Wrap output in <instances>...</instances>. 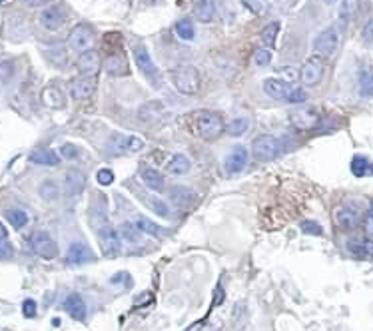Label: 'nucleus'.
Segmentation results:
<instances>
[{
    "mask_svg": "<svg viewBox=\"0 0 373 331\" xmlns=\"http://www.w3.org/2000/svg\"><path fill=\"white\" fill-rule=\"evenodd\" d=\"M359 94L363 98H373V72L363 70L359 74Z\"/></svg>",
    "mask_w": 373,
    "mask_h": 331,
    "instance_id": "c756f323",
    "label": "nucleus"
},
{
    "mask_svg": "<svg viewBox=\"0 0 373 331\" xmlns=\"http://www.w3.org/2000/svg\"><path fill=\"white\" fill-rule=\"evenodd\" d=\"M22 311H24V315H26V317H34V315H36V301L26 299V301H24V305H22Z\"/></svg>",
    "mask_w": 373,
    "mask_h": 331,
    "instance_id": "5fc2aeb1",
    "label": "nucleus"
},
{
    "mask_svg": "<svg viewBox=\"0 0 373 331\" xmlns=\"http://www.w3.org/2000/svg\"><path fill=\"white\" fill-rule=\"evenodd\" d=\"M365 232L373 235V201L369 205V212H367V218H365Z\"/></svg>",
    "mask_w": 373,
    "mask_h": 331,
    "instance_id": "6e6d98bb",
    "label": "nucleus"
},
{
    "mask_svg": "<svg viewBox=\"0 0 373 331\" xmlns=\"http://www.w3.org/2000/svg\"><path fill=\"white\" fill-rule=\"evenodd\" d=\"M172 82H174L176 90L180 94H186V96L196 94L200 90V84H202L200 72L190 64H182V66L174 68L172 70Z\"/></svg>",
    "mask_w": 373,
    "mask_h": 331,
    "instance_id": "f257e3e1",
    "label": "nucleus"
},
{
    "mask_svg": "<svg viewBox=\"0 0 373 331\" xmlns=\"http://www.w3.org/2000/svg\"><path fill=\"white\" fill-rule=\"evenodd\" d=\"M140 178H142L144 186H146L148 190H152V192H162V190L166 188V178H164V174L158 172V170H154V168H144L142 174H140Z\"/></svg>",
    "mask_w": 373,
    "mask_h": 331,
    "instance_id": "aec40b11",
    "label": "nucleus"
},
{
    "mask_svg": "<svg viewBox=\"0 0 373 331\" xmlns=\"http://www.w3.org/2000/svg\"><path fill=\"white\" fill-rule=\"evenodd\" d=\"M64 309L68 311L70 317H74L78 321L86 319V303H84V299H82L80 294H70L64 299Z\"/></svg>",
    "mask_w": 373,
    "mask_h": 331,
    "instance_id": "412c9836",
    "label": "nucleus"
},
{
    "mask_svg": "<svg viewBox=\"0 0 373 331\" xmlns=\"http://www.w3.org/2000/svg\"><path fill=\"white\" fill-rule=\"evenodd\" d=\"M96 180H98L100 186H110L114 182V172L108 170V168H102V170H98V174H96Z\"/></svg>",
    "mask_w": 373,
    "mask_h": 331,
    "instance_id": "49530a36",
    "label": "nucleus"
},
{
    "mask_svg": "<svg viewBox=\"0 0 373 331\" xmlns=\"http://www.w3.org/2000/svg\"><path fill=\"white\" fill-rule=\"evenodd\" d=\"M6 220H8L16 230H20V228H24V226L28 224V214L22 212V210H8V212H6Z\"/></svg>",
    "mask_w": 373,
    "mask_h": 331,
    "instance_id": "f704fd0d",
    "label": "nucleus"
},
{
    "mask_svg": "<svg viewBox=\"0 0 373 331\" xmlns=\"http://www.w3.org/2000/svg\"><path fill=\"white\" fill-rule=\"evenodd\" d=\"M60 154H62V158H66V160H76V158H78V148H76L74 144H64L62 150H60Z\"/></svg>",
    "mask_w": 373,
    "mask_h": 331,
    "instance_id": "8fccbe9b",
    "label": "nucleus"
},
{
    "mask_svg": "<svg viewBox=\"0 0 373 331\" xmlns=\"http://www.w3.org/2000/svg\"><path fill=\"white\" fill-rule=\"evenodd\" d=\"M64 186H66V194L68 196H78L82 194V190L86 188V174L78 168H72L66 172V178H64Z\"/></svg>",
    "mask_w": 373,
    "mask_h": 331,
    "instance_id": "dca6fc26",
    "label": "nucleus"
},
{
    "mask_svg": "<svg viewBox=\"0 0 373 331\" xmlns=\"http://www.w3.org/2000/svg\"><path fill=\"white\" fill-rule=\"evenodd\" d=\"M38 20H40V24L46 30H58L64 24V14H62V10L58 6H48V8H44L40 12V18Z\"/></svg>",
    "mask_w": 373,
    "mask_h": 331,
    "instance_id": "f3484780",
    "label": "nucleus"
},
{
    "mask_svg": "<svg viewBox=\"0 0 373 331\" xmlns=\"http://www.w3.org/2000/svg\"><path fill=\"white\" fill-rule=\"evenodd\" d=\"M277 74L281 76L279 80H283L285 84H294V82H298V78H300V70L296 66H279L277 68Z\"/></svg>",
    "mask_w": 373,
    "mask_h": 331,
    "instance_id": "58836bf2",
    "label": "nucleus"
},
{
    "mask_svg": "<svg viewBox=\"0 0 373 331\" xmlns=\"http://www.w3.org/2000/svg\"><path fill=\"white\" fill-rule=\"evenodd\" d=\"M302 232L309 233V235H321L323 230H321L319 224H315V222H311V220H305V222H302Z\"/></svg>",
    "mask_w": 373,
    "mask_h": 331,
    "instance_id": "de8ad7c7",
    "label": "nucleus"
},
{
    "mask_svg": "<svg viewBox=\"0 0 373 331\" xmlns=\"http://www.w3.org/2000/svg\"><path fill=\"white\" fill-rule=\"evenodd\" d=\"M98 239H100L102 252L106 256H116L122 247V239H120V233L116 232L114 228L110 226H102L98 230Z\"/></svg>",
    "mask_w": 373,
    "mask_h": 331,
    "instance_id": "1a4fd4ad",
    "label": "nucleus"
},
{
    "mask_svg": "<svg viewBox=\"0 0 373 331\" xmlns=\"http://www.w3.org/2000/svg\"><path fill=\"white\" fill-rule=\"evenodd\" d=\"M339 46V34L336 28H325L323 32L317 34V38L313 40V50L319 56H331Z\"/></svg>",
    "mask_w": 373,
    "mask_h": 331,
    "instance_id": "39448f33",
    "label": "nucleus"
},
{
    "mask_svg": "<svg viewBox=\"0 0 373 331\" xmlns=\"http://www.w3.org/2000/svg\"><path fill=\"white\" fill-rule=\"evenodd\" d=\"M289 122L294 124V128L305 132V130H313L317 126L319 118H317V112L311 108H298L296 112L289 114Z\"/></svg>",
    "mask_w": 373,
    "mask_h": 331,
    "instance_id": "9d476101",
    "label": "nucleus"
},
{
    "mask_svg": "<svg viewBox=\"0 0 373 331\" xmlns=\"http://www.w3.org/2000/svg\"><path fill=\"white\" fill-rule=\"evenodd\" d=\"M168 112L160 102H148L138 110V120L146 126H158L166 120Z\"/></svg>",
    "mask_w": 373,
    "mask_h": 331,
    "instance_id": "423d86ee",
    "label": "nucleus"
},
{
    "mask_svg": "<svg viewBox=\"0 0 373 331\" xmlns=\"http://www.w3.org/2000/svg\"><path fill=\"white\" fill-rule=\"evenodd\" d=\"M100 68H102V60H100V54L96 50H86V52L80 54V58H78V70H80L82 76H92L94 78L100 72Z\"/></svg>",
    "mask_w": 373,
    "mask_h": 331,
    "instance_id": "f8f14e48",
    "label": "nucleus"
},
{
    "mask_svg": "<svg viewBox=\"0 0 373 331\" xmlns=\"http://www.w3.org/2000/svg\"><path fill=\"white\" fill-rule=\"evenodd\" d=\"M279 34V22L273 20L270 22L264 30H262V42H264V48H273L275 46V38Z\"/></svg>",
    "mask_w": 373,
    "mask_h": 331,
    "instance_id": "7c9ffc66",
    "label": "nucleus"
},
{
    "mask_svg": "<svg viewBox=\"0 0 373 331\" xmlns=\"http://www.w3.org/2000/svg\"><path fill=\"white\" fill-rule=\"evenodd\" d=\"M190 168H192V162L184 154H174L168 160V164H166V170L172 176H184V174L190 172Z\"/></svg>",
    "mask_w": 373,
    "mask_h": 331,
    "instance_id": "393cba45",
    "label": "nucleus"
},
{
    "mask_svg": "<svg viewBox=\"0 0 373 331\" xmlns=\"http://www.w3.org/2000/svg\"><path fill=\"white\" fill-rule=\"evenodd\" d=\"M30 162L38 166H58L60 158L52 150H36V152L30 154Z\"/></svg>",
    "mask_w": 373,
    "mask_h": 331,
    "instance_id": "bb28decb",
    "label": "nucleus"
},
{
    "mask_svg": "<svg viewBox=\"0 0 373 331\" xmlns=\"http://www.w3.org/2000/svg\"><path fill=\"white\" fill-rule=\"evenodd\" d=\"M130 142H132V136H126V134H112L110 136V150L120 154V152H130Z\"/></svg>",
    "mask_w": 373,
    "mask_h": 331,
    "instance_id": "c85d7f7f",
    "label": "nucleus"
},
{
    "mask_svg": "<svg viewBox=\"0 0 373 331\" xmlns=\"http://www.w3.org/2000/svg\"><path fill=\"white\" fill-rule=\"evenodd\" d=\"M104 68L108 74L112 76H122V74H128V60L124 54L116 52V54H110L106 60H104Z\"/></svg>",
    "mask_w": 373,
    "mask_h": 331,
    "instance_id": "4be33fe9",
    "label": "nucleus"
},
{
    "mask_svg": "<svg viewBox=\"0 0 373 331\" xmlns=\"http://www.w3.org/2000/svg\"><path fill=\"white\" fill-rule=\"evenodd\" d=\"M347 22H349V2H347V0H341V2H339V10H338L339 30H345V28H347Z\"/></svg>",
    "mask_w": 373,
    "mask_h": 331,
    "instance_id": "a19ab883",
    "label": "nucleus"
},
{
    "mask_svg": "<svg viewBox=\"0 0 373 331\" xmlns=\"http://www.w3.org/2000/svg\"><path fill=\"white\" fill-rule=\"evenodd\" d=\"M196 128L205 140H214L226 130L222 116L218 112H212V110H203L196 116Z\"/></svg>",
    "mask_w": 373,
    "mask_h": 331,
    "instance_id": "f03ea898",
    "label": "nucleus"
},
{
    "mask_svg": "<svg viewBox=\"0 0 373 331\" xmlns=\"http://www.w3.org/2000/svg\"><path fill=\"white\" fill-rule=\"evenodd\" d=\"M30 243H32L34 254L44 258V260H54L56 254H58V247H56L54 239L46 232H36L32 235V239H30Z\"/></svg>",
    "mask_w": 373,
    "mask_h": 331,
    "instance_id": "0eeeda50",
    "label": "nucleus"
},
{
    "mask_svg": "<svg viewBox=\"0 0 373 331\" xmlns=\"http://www.w3.org/2000/svg\"><path fill=\"white\" fill-rule=\"evenodd\" d=\"M234 325L237 331H241L247 325V309L243 303H237V307L234 309Z\"/></svg>",
    "mask_w": 373,
    "mask_h": 331,
    "instance_id": "ea45409f",
    "label": "nucleus"
},
{
    "mask_svg": "<svg viewBox=\"0 0 373 331\" xmlns=\"http://www.w3.org/2000/svg\"><path fill=\"white\" fill-rule=\"evenodd\" d=\"M347 250H349L355 258H365V256H363V245H361V241H349V243H347Z\"/></svg>",
    "mask_w": 373,
    "mask_h": 331,
    "instance_id": "3c124183",
    "label": "nucleus"
},
{
    "mask_svg": "<svg viewBox=\"0 0 373 331\" xmlns=\"http://www.w3.org/2000/svg\"><path fill=\"white\" fill-rule=\"evenodd\" d=\"M336 222H338L339 228H343L345 232H351L357 228L359 224V214L355 210H349V208H341L338 214H336Z\"/></svg>",
    "mask_w": 373,
    "mask_h": 331,
    "instance_id": "5701e85b",
    "label": "nucleus"
},
{
    "mask_svg": "<svg viewBox=\"0 0 373 331\" xmlns=\"http://www.w3.org/2000/svg\"><path fill=\"white\" fill-rule=\"evenodd\" d=\"M289 84H285L283 80H279V78H268V80H264V90H266V94H270L271 98L275 100H281L285 98V94L289 92Z\"/></svg>",
    "mask_w": 373,
    "mask_h": 331,
    "instance_id": "a878e982",
    "label": "nucleus"
},
{
    "mask_svg": "<svg viewBox=\"0 0 373 331\" xmlns=\"http://www.w3.org/2000/svg\"><path fill=\"white\" fill-rule=\"evenodd\" d=\"M361 245H363V256L365 258H373V239H363Z\"/></svg>",
    "mask_w": 373,
    "mask_h": 331,
    "instance_id": "4d7b16f0",
    "label": "nucleus"
},
{
    "mask_svg": "<svg viewBox=\"0 0 373 331\" xmlns=\"http://www.w3.org/2000/svg\"><path fill=\"white\" fill-rule=\"evenodd\" d=\"M88 214H90V224L100 230L102 226H106V196L104 194H94V199L88 208Z\"/></svg>",
    "mask_w": 373,
    "mask_h": 331,
    "instance_id": "2eb2a0df",
    "label": "nucleus"
},
{
    "mask_svg": "<svg viewBox=\"0 0 373 331\" xmlns=\"http://www.w3.org/2000/svg\"><path fill=\"white\" fill-rule=\"evenodd\" d=\"M224 301V289L220 287L218 292H216V299H214V303H222Z\"/></svg>",
    "mask_w": 373,
    "mask_h": 331,
    "instance_id": "bf43d9fd",
    "label": "nucleus"
},
{
    "mask_svg": "<svg viewBox=\"0 0 373 331\" xmlns=\"http://www.w3.org/2000/svg\"><path fill=\"white\" fill-rule=\"evenodd\" d=\"M28 6H32V8H38V6H44L48 0H24Z\"/></svg>",
    "mask_w": 373,
    "mask_h": 331,
    "instance_id": "13d9d810",
    "label": "nucleus"
},
{
    "mask_svg": "<svg viewBox=\"0 0 373 331\" xmlns=\"http://www.w3.org/2000/svg\"><path fill=\"white\" fill-rule=\"evenodd\" d=\"M325 2H327V4H334V2H336V0H325Z\"/></svg>",
    "mask_w": 373,
    "mask_h": 331,
    "instance_id": "680f3d73",
    "label": "nucleus"
},
{
    "mask_svg": "<svg viewBox=\"0 0 373 331\" xmlns=\"http://www.w3.org/2000/svg\"><path fill=\"white\" fill-rule=\"evenodd\" d=\"M279 150H281V146H279L277 138L268 136V134L258 136L254 140V144H252V154H254V158L258 162H271V160H275Z\"/></svg>",
    "mask_w": 373,
    "mask_h": 331,
    "instance_id": "7ed1b4c3",
    "label": "nucleus"
},
{
    "mask_svg": "<svg viewBox=\"0 0 373 331\" xmlns=\"http://www.w3.org/2000/svg\"><path fill=\"white\" fill-rule=\"evenodd\" d=\"M134 224L138 226V230L142 233H150V235H158V233H160V226H156L152 220H148V218H144V216H140Z\"/></svg>",
    "mask_w": 373,
    "mask_h": 331,
    "instance_id": "4c0bfd02",
    "label": "nucleus"
},
{
    "mask_svg": "<svg viewBox=\"0 0 373 331\" xmlns=\"http://www.w3.org/2000/svg\"><path fill=\"white\" fill-rule=\"evenodd\" d=\"M122 237L124 239H128V241H132V243H138L140 239H142V232L138 230V226L132 224V222H126V224H122Z\"/></svg>",
    "mask_w": 373,
    "mask_h": 331,
    "instance_id": "e433bc0d",
    "label": "nucleus"
},
{
    "mask_svg": "<svg viewBox=\"0 0 373 331\" xmlns=\"http://www.w3.org/2000/svg\"><path fill=\"white\" fill-rule=\"evenodd\" d=\"M254 62L258 64V66H268L271 62V52L270 48H256L254 50Z\"/></svg>",
    "mask_w": 373,
    "mask_h": 331,
    "instance_id": "c03bdc74",
    "label": "nucleus"
},
{
    "mask_svg": "<svg viewBox=\"0 0 373 331\" xmlns=\"http://www.w3.org/2000/svg\"><path fill=\"white\" fill-rule=\"evenodd\" d=\"M38 192H40V198L46 199V201H54V199H58V196H60V188H58V184L52 182V180L42 182V186H40Z\"/></svg>",
    "mask_w": 373,
    "mask_h": 331,
    "instance_id": "2f4dec72",
    "label": "nucleus"
},
{
    "mask_svg": "<svg viewBox=\"0 0 373 331\" xmlns=\"http://www.w3.org/2000/svg\"><path fill=\"white\" fill-rule=\"evenodd\" d=\"M12 76H14V62H10V60L0 62V80L8 82Z\"/></svg>",
    "mask_w": 373,
    "mask_h": 331,
    "instance_id": "a18cd8bd",
    "label": "nucleus"
},
{
    "mask_svg": "<svg viewBox=\"0 0 373 331\" xmlns=\"http://www.w3.org/2000/svg\"><path fill=\"white\" fill-rule=\"evenodd\" d=\"M142 199H144V203L154 212V214H158L160 218H168L170 216V208L166 201H162L160 198H152V196H146V194H142Z\"/></svg>",
    "mask_w": 373,
    "mask_h": 331,
    "instance_id": "cd10ccee",
    "label": "nucleus"
},
{
    "mask_svg": "<svg viewBox=\"0 0 373 331\" xmlns=\"http://www.w3.org/2000/svg\"><path fill=\"white\" fill-rule=\"evenodd\" d=\"M12 245L10 243H6V241H0V262H4V260H10L12 258Z\"/></svg>",
    "mask_w": 373,
    "mask_h": 331,
    "instance_id": "603ef678",
    "label": "nucleus"
},
{
    "mask_svg": "<svg viewBox=\"0 0 373 331\" xmlns=\"http://www.w3.org/2000/svg\"><path fill=\"white\" fill-rule=\"evenodd\" d=\"M134 60H136L138 70H142V74H146L148 78H156V76H158V70L154 66V62H152L148 50H146L142 44L134 46Z\"/></svg>",
    "mask_w": 373,
    "mask_h": 331,
    "instance_id": "6ab92c4d",
    "label": "nucleus"
},
{
    "mask_svg": "<svg viewBox=\"0 0 373 331\" xmlns=\"http://www.w3.org/2000/svg\"><path fill=\"white\" fill-rule=\"evenodd\" d=\"M361 36H363L365 42H373V18H369V20L365 22V26H363V30H361Z\"/></svg>",
    "mask_w": 373,
    "mask_h": 331,
    "instance_id": "864d4df0",
    "label": "nucleus"
},
{
    "mask_svg": "<svg viewBox=\"0 0 373 331\" xmlns=\"http://www.w3.org/2000/svg\"><path fill=\"white\" fill-rule=\"evenodd\" d=\"M247 128H250L247 118H234L226 126V132H228V136H232V138H239V136H243V134L247 132Z\"/></svg>",
    "mask_w": 373,
    "mask_h": 331,
    "instance_id": "473e14b6",
    "label": "nucleus"
},
{
    "mask_svg": "<svg viewBox=\"0 0 373 331\" xmlns=\"http://www.w3.org/2000/svg\"><path fill=\"white\" fill-rule=\"evenodd\" d=\"M176 34H178L182 40L190 42V40H194V36H196V28H194V24H192L190 20H180V22H176Z\"/></svg>",
    "mask_w": 373,
    "mask_h": 331,
    "instance_id": "c9c22d12",
    "label": "nucleus"
},
{
    "mask_svg": "<svg viewBox=\"0 0 373 331\" xmlns=\"http://www.w3.org/2000/svg\"><path fill=\"white\" fill-rule=\"evenodd\" d=\"M226 172L232 176V174H239L245 166H247V150L243 148V146H237L234 148L230 154H228V158H226Z\"/></svg>",
    "mask_w": 373,
    "mask_h": 331,
    "instance_id": "a211bd4d",
    "label": "nucleus"
},
{
    "mask_svg": "<svg viewBox=\"0 0 373 331\" xmlns=\"http://www.w3.org/2000/svg\"><path fill=\"white\" fill-rule=\"evenodd\" d=\"M42 98H44V102H46L48 106H52V108H62V106H64V96H62V92H60L58 88H54V86L46 88L44 94H42Z\"/></svg>",
    "mask_w": 373,
    "mask_h": 331,
    "instance_id": "72a5a7b5",
    "label": "nucleus"
},
{
    "mask_svg": "<svg viewBox=\"0 0 373 331\" xmlns=\"http://www.w3.org/2000/svg\"><path fill=\"white\" fill-rule=\"evenodd\" d=\"M94 30L86 24H78L72 28V32L68 34V48L72 52H86V50H92L94 46Z\"/></svg>",
    "mask_w": 373,
    "mask_h": 331,
    "instance_id": "20e7f679",
    "label": "nucleus"
},
{
    "mask_svg": "<svg viewBox=\"0 0 373 331\" xmlns=\"http://www.w3.org/2000/svg\"><path fill=\"white\" fill-rule=\"evenodd\" d=\"M285 102H289V104H304L305 100H307V92H305L304 88H296V86H292L289 88V92L285 94Z\"/></svg>",
    "mask_w": 373,
    "mask_h": 331,
    "instance_id": "37998d69",
    "label": "nucleus"
},
{
    "mask_svg": "<svg viewBox=\"0 0 373 331\" xmlns=\"http://www.w3.org/2000/svg\"><path fill=\"white\" fill-rule=\"evenodd\" d=\"M194 14L203 24L212 22L216 16V0H198L194 6Z\"/></svg>",
    "mask_w": 373,
    "mask_h": 331,
    "instance_id": "b1692460",
    "label": "nucleus"
},
{
    "mask_svg": "<svg viewBox=\"0 0 373 331\" xmlns=\"http://www.w3.org/2000/svg\"><path fill=\"white\" fill-rule=\"evenodd\" d=\"M6 235H8V230H6V228L0 224V239H6Z\"/></svg>",
    "mask_w": 373,
    "mask_h": 331,
    "instance_id": "052dcab7",
    "label": "nucleus"
},
{
    "mask_svg": "<svg viewBox=\"0 0 373 331\" xmlns=\"http://www.w3.org/2000/svg\"><path fill=\"white\" fill-rule=\"evenodd\" d=\"M369 170H371V172H373V166H369Z\"/></svg>",
    "mask_w": 373,
    "mask_h": 331,
    "instance_id": "e2e57ef3",
    "label": "nucleus"
},
{
    "mask_svg": "<svg viewBox=\"0 0 373 331\" xmlns=\"http://www.w3.org/2000/svg\"><path fill=\"white\" fill-rule=\"evenodd\" d=\"M96 90V80L92 76H82L70 84V96L74 100H88Z\"/></svg>",
    "mask_w": 373,
    "mask_h": 331,
    "instance_id": "ddd939ff",
    "label": "nucleus"
},
{
    "mask_svg": "<svg viewBox=\"0 0 373 331\" xmlns=\"http://www.w3.org/2000/svg\"><path fill=\"white\" fill-rule=\"evenodd\" d=\"M170 201L180 210H188L196 203V192L186 186H174L170 188Z\"/></svg>",
    "mask_w": 373,
    "mask_h": 331,
    "instance_id": "4468645a",
    "label": "nucleus"
},
{
    "mask_svg": "<svg viewBox=\"0 0 373 331\" xmlns=\"http://www.w3.org/2000/svg\"><path fill=\"white\" fill-rule=\"evenodd\" d=\"M110 283H112V285L124 283V287H130V285H132V279H130V273H126V271H120V273H116V275L110 279Z\"/></svg>",
    "mask_w": 373,
    "mask_h": 331,
    "instance_id": "09e8293b",
    "label": "nucleus"
},
{
    "mask_svg": "<svg viewBox=\"0 0 373 331\" xmlns=\"http://www.w3.org/2000/svg\"><path fill=\"white\" fill-rule=\"evenodd\" d=\"M66 262L70 265L90 264V262H96V256H94V252H92V250H90L86 243H80V241H76V243H72V245L68 247Z\"/></svg>",
    "mask_w": 373,
    "mask_h": 331,
    "instance_id": "9b49d317",
    "label": "nucleus"
},
{
    "mask_svg": "<svg viewBox=\"0 0 373 331\" xmlns=\"http://www.w3.org/2000/svg\"><path fill=\"white\" fill-rule=\"evenodd\" d=\"M367 170H369V162H367L365 158L355 156V158L351 160V172H353V176L361 178V176H365V174H367Z\"/></svg>",
    "mask_w": 373,
    "mask_h": 331,
    "instance_id": "79ce46f5",
    "label": "nucleus"
},
{
    "mask_svg": "<svg viewBox=\"0 0 373 331\" xmlns=\"http://www.w3.org/2000/svg\"><path fill=\"white\" fill-rule=\"evenodd\" d=\"M321 76H323V62H321V58H319V56L307 58L304 62V66H302V70H300V78L304 80L305 86H315V84H319Z\"/></svg>",
    "mask_w": 373,
    "mask_h": 331,
    "instance_id": "6e6552de",
    "label": "nucleus"
}]
</instances>
